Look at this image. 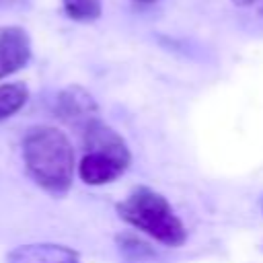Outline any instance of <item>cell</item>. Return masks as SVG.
<instances>
[{
	"mask_svg": "<svg viewBox=\"0 0 263 263\" xmlns=\"http://www.w3.org/2000/svg\"><path fill=\"white\" fill-rule=\"evenodd\" d=\"M23 160L27 175L53 197L70 191L76 156L68 136L53 125H33L23 136Z\"/></svg>",
	"mask_w": 263,
	"mask_h": 263,
	"instance_id": "obj_1",
	"label": "cell"
},
{
	"mask_svg": "<svg viewBox=\"0 0 263 263\" xmlns=\"http://www.w3.org/2000/svg\"><path fill=\"white\" fill-rule=\"evenodd\" d=\"M115 210L125 224L142 230L160 245L175 249L183 247L187 240V228L168 199L150 187H136Z\"/></svg>",
	"mask_w": 263,
	"mask_h": 263,
	"instance_id": "obj_2",
	"label": "cell"
},
{
	"mask_svg": "<svg viewBox=\"0 0 263 263\" xmlns=\"http://www.w3.org/2000/svg\"><path fill=\"white\" fill-rule=\"evenodd\" d=\"M53 113L66 125L74 127L76 132H82L92 119L99 117V105L84 86L70 84L58 92Z\"/></svg>",
	"mask_w": 263,
	"mask_h": 263,
	"instance_id": "obj_3",
	"label": "cell"
},
{
	"mask_svg": "<svg viewBox=\"0 0 263 263\" xmlns=\"http://www.w3.org/2000/svg\"><path fill=\"white\" fill-rule=\"evenodd\" d=\"M80 138H82L84 152H101V154H107V156L119 160L123 166L132 164V152L127 148V142L111 125H107L101 117L92 119L80 132Z\"/></svg>",
	"mask_w": 263,
	"mask_h": 263,
	"instance_id": "obj_4",
	"label": "cell"
},
{
	"mask_svg": "<svg viewBox=\"0 0 263 263\" xmlns=\"http://www.w3.org/2000/svg\"><path fill=\"white\" fill-rule=\"evenodd\" d=\"M31 37L18 25L0 27V78L18 72L31 60Z\"/></svg>",
	"mask_w": 263,
	"mask_h": 263,
	"instance_id": "obj_5",
	"label": "cell"
},
{
	"mask_svg": "<svg viewBox=\"0 0 263 263\" xmlns=\"http://www.w3.org/2000/svg\"><path fill=\"white\" fill-rule=\"evenodd\" d=\"M6 263H82V261L80 255L66 245L31 242L8 251Z\"/></svg>",
	"mask_w": 263,
	"mask_h": 263,
	"instance_id": "obj_6",
	"label": "cell"
},
{
	"mask_svg": "<svg viewBox=\"0 0 263 263\" xmlns=\"http://www.w3.org/2000/svg\"><path fill=\"white\" fill-rule=\"evenodd\" d=\"M125 171L127 166L101 152H84L78 162V177L86 185H107L121 177Z\"/></svg>",
	"mask_w": 263,
	"mask_h": 263,
	"instance_id": "obj_7",
	"label": "cell"
},
{
	"mask_svg": "<svg viewBox=\"0 0 263 263\" xmlns=\"http://www.w3.org/2000/svg\"><path fill=\"white\" fill-rule=\"evenodd\" d=\"M115 245H117V251L121 253V257L129 263H136V261H144V259H150L154 257V249L150 242H146L142 236H138L136 232H119L115 236Z\"/></svg>",
	"mask_w": 263,
	"mask_h": 263,
	"instance_id": "obj_8",
	"label": "cell"
},
{
	"mask_svg": "<svg viewBox=\"0 0 263 263\" xmlns=\"http://www.w3.org/2000/svg\"><path fill=\"white\" fill-rule=\"evenodd\" d=\"M27 101H29V88L25 82L0 84V121L21 111Z\"/></svg>",
	"mask_w": 263,
	"mask_h": 263,
	"instance_id": "obj_9",
	"label": "cell"
},
{
	"mask_svg": "<svg viewBox=\"0 0 263 263\" xmlns=\"http://www.w3.org/2000/svg\"><path fill=\"white\" fill-rule=\"evenodd\" d=\"M68 18L78 23H92L103 12V0H62Z\"/></svg>",
	"mask_w": 263,
	"mask_h": 263,
	"instance_id": "obj_10",
	"label": "cell"
},
{
	"mask_svg": "<svg viewBox=\"0 0 263 263\" xmlns=\"http://www.w3.org/2000/svg\"><path fill=\"white\" fill-rule=\"evenodd\" d=\"M236 6H251V4H255L257 0H232Z\"/></svg>",
	"mask_w": 263,
	"mask_h": 263,
	"instance_id": "obj_11",
	"label": "cell"
},
{
	"mask_svg": "<svg viewBox=\"0 0 263 263\" xmlns=\"http://www.w3.org/2000/svg\"><path fill=\"white\" fill-rule=\"evenodd\" d=\"M134 2H138V4H152V2H156V0H134Z\"/></svg>",
	"mask_w": 263,
	"mask_h": 263,
	"instance_id": "obj_12",
	"label": "cell"
},
{
	"mask_svg": "<svg viewBox=\"0 0 263 263\" xmlns=\"http://www.w3.org/2000/svg\"><path fill=\"white\" fill-rule=\"evenodd\" d=\"M261 210H263V197H261Z\"/></svg>",
	"mask_w": 263,
	"mask_h": 263,
	"instance_id": "obj_13",
	"label": "cell"
},
{
	"mask_svg": "<svg viewBox=\"0 0 263 263\" xmlns=\"http://www.w3.org/2000/svg\"><path fill=\"white\" fill-rule=\"evenodd\" d=\"M261 14H263V10H261Z\"/></svg>",
	"mask_w": 263,
	"mask_h": 263,
	"instance_id": "obj_14",
	"label": "cell"
}]
</instances>
